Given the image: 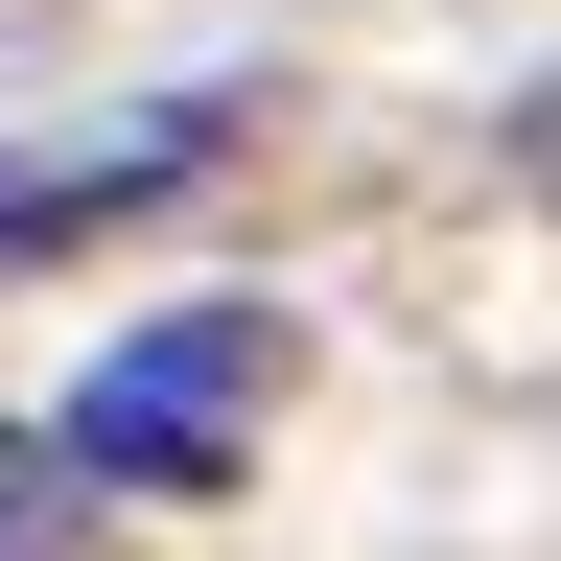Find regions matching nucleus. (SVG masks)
Returning <instances> with one entry per match:
<instances>
[{
  "mask_svg": "<svg viewBox=\"0 0 561 561\" xmlns=\"http://www.w3.org/2000/svg\"><path fill=\"white\" fill-rule=\"evenodd\" d=\"M257 375H280V305H187V328H140L94 398L47 421L94 491H234V421H257Z\"/></svg>",
  "mask_w": 561,
  "mask_h": 561,
  "instance_id": "f257e3e1",
  "label": "nucleus"
},
{
  "mask_svg": "<svg viewBox=\"0 0 561 561\" xmlns=\"http://www.w3.org/2000/svg\"><path fill=\"white\" fill-rule=\"evenodd\" d=\"M0 561H117V491L47 445V421H0Z\"/></svg>",
  "mask_w": 561,
  "mask_h": 561,
  "instance_id": "f03ea898",
  "label": "nucleus"
}]
</instances>
